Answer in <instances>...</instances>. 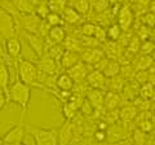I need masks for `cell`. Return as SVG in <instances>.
<instances>
[{
    "label": "cell",
    "mask_w": 155,
    "mask_h": 145,
    "mask_svg": "<svg viewBox=\"0 0 155 145\" xmlns=\"http://www.w3.org/2000/svg\"><path fill=\"white\" fill-rule=\"evenodd\" d=\"M7 92H8L7 93L8 99L11 100L12 103L19 105L23 110L28 106L30 97H31L30 86L22 83L21 80H17V82H14V83H12V86L8 87Z\"/></svg>",
    "instance_id": "cell-1"
},
{
    "label": "cell",
    "mask_w": 155,
    "mask_h": 145,
    "mask_svg": "<svg viewBox=\"0 0 155 145\" xmlns=\"http://www.w3.org/2000/svg\"><path fill=\"white\" fill-rule=\"evenodd\" d=\"M38 66L35 62L21 60L18 64V78L27 86H39L38 83Z\"/></svg>",
    "instance_id": "cell-2"
},
{
    "label": "cell",
    "mask_w": 155,
    "mask_h": 145,
    "mask_svg": "<svg viewBox=\"0 0 155 145\" xmlns=\"http://www.w3.org/2000/svg\"><path fill=\"white\" fill-rule=\"evenodd\" d=\"M27 131L34 137L35 145H57L58 143V133L53 130L28 127Z\"/></svg>",
    "instance_id": "cell-3"
},
{
    "label": "cell",
    "mask_w": 155,
    "mask_h": 145,
    "mask_svg": "<svg viewBox=\"0 0 155 145\" xmlns=\"http://www.w3.org/2000/svg\"><path fill=\"white\" fill-rule=\"evenodd\" d=\"M16 31L17 22L14 21V17L0 7V36L4 39H9L16 36Z\"/></svg>",
    "instance_id": "cell-4"
},
{
    "label": "cell",
    "mask_w": 155,
    "mask_h": 145,
    "mask_svg": "<svg viewBox=\"0 0 155 145\" xmlns=\"http://www.w3.org/2000/svg\"><path fill=\"white\" fill-rule=\"evenodd\" d=\"M17 22H18L17 25L22 26L23 31L36 34L39 25H40V22H41V18H39L36 14H34V13H23L18 17Z\"/></svg>",
    "instance_id": "cell-5"
},
{
    "label": "cell",
    "mask_w": 155,
    "mask_h": 145,
    "mask_svg": "<svg viewBox=\"0 0 155 145\" xmlns=\"http://www.w3.org/2000/svg\"><path fill=\"white\" fill-rule=\"evenodd\" d=\"M58 65H60V62L56 61V60H53L52 57L47 56V55L39 57V60L36 61L38 70L41 71V72H44V74H48V75L57 74L58 69H60V66H58Z\"/></svg>",
    "instance_id": "cell-6"
},
{
    "label": "cell",
    "mask_w": 155,
    "mask_h": 145,
    "mask_svg": "<svg viewBox=\"0 0 155 145\" xmlns=\"http://www.w3.org/2000/svg\"><path fill=\"white\" fill-rule=\"evenodd\" d=\"M104 57H106L104 51L98 49V48H84L83 52L80 53V60L88 66H94Z\"/></svg>",
    "instance_id": "cell-7"
},
{
    "label": "cell",
    "mask_w": 155,
    "mask_h": 145,
    "mask_svg": "<svg viewBox=\"0 0 155 145\" xmlns=\"http://www.w3.org/2000/svg\"><path fill=\"white\" fill-rule=\"evenodd\" d=\"M23 36H25V40L28 43V46H30L32 49H34V52L38 55V57L44 56L47 43L44 42V39H43L40 35H38V34H32V32L23 31Z\"/></svg>",
    "instance_id": "cell-8"
},
{
    "label": "cell",
    "mask_w": 155,
    "mask_h": 145,
    "mask_svg": "<svg viewBox=\"0 0 155 145\" xmlns=\"http://www.w3.org/2000/svg\"><path fill=\"white\" fill-rule=\"evenodd\" d=\"M87 83L91 88L94 89H106L107 88V78L104 75L102 71L100 70H92L87 75Z\"/></svg>",
    "instance_id": "cell-9"
},
{
    "label": "cell",
    "mask_w": 155,
    "mask_h": 145,
    "mask_svg": "<svg viewBox=\"0 0 155 145\" xmlns=\"http://www.w3.org/2000/svg\"><path fill=\"white\" fill-rule=\"evenodd\" d=\"M133 12L128 5H124L120 8V11L118 13V25L122 29V31H127L129 30V27L133 25Z\"/></svg>",
    "instance_id": "cell-10"
},
{
    "label": "cell",
    "mask_w": 155,
    "mask_h": 145,
    "mask_svg": "<svg viewBox=\"0 0 155 145\" xmlns=\"http://www.w3.org/2000/svg\"><path fill=\"white\" fill-rule=\"evenodd\" d=\"M88 65L84 64L83 61H79L76 65H74L70 69H67V74L70 75V78L74 80V82H78L80 83L81 80H84L88 75Z\"/></svg>",
    "instance_id": "cell-11"
},
{
    "label": "cell",
    "mask_w": 155,
    "mask_h": 145,
    "mask_svg": "<svg viewBox=\"0 0 155 145\" xmlns=\"http://www.w3.org/2000/svg\"><path fill=\"white\" fill-rule=\"evenodd\" d=\"M4 49L7 51V55L11 57V59H13V60L19 59V55H21V40H19V38L13 36V38L7 39Z\"/></svg>",
    "instance_id": "cell-12"
},
{
    "label": "cell",
    "mask_w": 155,
    "mask_h": 145,
    "mask_svg": "<svg viewBox=\"0 0 155 145\" xmlns=\"http://www.w3.org/2000/svg\"><path fill=\"white\" fill-rule=\"evenodd\" d=\"M80 60V53H76V52H71V51H64L62 53L61 59H60V65L61 67H64V69H70L74 65H76Z\"/></svg>",
    "instance_id": "cell-13"
},
{
    "label": "cell",
    "mask_w": 155,
    "mask_h": 145,
    "mask_svg": "<svg viewBox=\"0 0 155 145\" xmlns=\"http://www.w3.org/2000/svg\"><path fill=\"white\" fill-rule=\"evenodd\" d=\"M26 135V130L22 127V126H18V127H14L9 131L5 137H4V141L5 144H17V143H22V140L25 139Z\"/></svg>",
    "instance_id": "cell-14"
},
{
    "label": "cell",
    "mask_w": 155,
    "mask_h": 145,
    "mask_svg": "<svg viewBox=\"0 0 155 145\" xmlns=\"http://www.w3.org/2000/svg\"><path fill=\"white\" fill-rule=\"evenodd\" d=\"M122 103V97L118 92H113V91H109L104 96V106L107 110H115L118 109V106Z\"/></svg>",
    "instance_id": "cell-15"
},
{
    "label": "cell",
    "mask_w": 155,
    "mask_h": 145,
    "mask_svg": "<svg viewBox=\"0 0 155 145\" xmlns=\"http://www.w3.org/2000/svg\"><path fill=\"white\" fill-rule=\"evenodd\" d=\"M56 87L60 91H64V92H71L72 88H74L75 82L70 78L69 74H61L58 75V78L54 80Z\"/></svg>",
    "instance_id": "cell-16"
},
{
    "label": "cell",
    "mask_w": 155,
    "mask_h": 145,
    "mask_svg": "<svg viewBox=\"0 0 155 145\" xmlns=\"http://www.w3.org/2000/svg\"><path fill=\"white\" fill-rule=\"evenodd\" d=\"M21 40V60H26V61H30V62H36L39 60V57L35 52H34L32 48L28 46V43L25 40V39H19Z\"/></svg>",
    "instance_id": "cell-17"
},
{
    "label": "cell",
    "mask_w": 155,
    "mask_h": 145,
    "mask_svg": "<svg viewBox=\"0 0 155 145\" xmlns=\"http://www.w3.org/2000/svg\"><path fill=\"white\" fill-rule=\"evenodd\" d=\"M47 36L49 38L54 44H61L66 38V30L64 29V26H53L49 29Z\"/></svg>",
    "instance_id": "cell-18"
},
{
    "label": "cell",
    "mask_w": 155,
    "mask_h": 145,
    "mask_svg": "<svg viewBox=\"0 0 155 145\" xmlns=\"http://www.w3.org/2000/svg\"><path fill=\"white\" fill-rule=\"evenodd\" d=\"M62 47H64L65 51H71V52H76V53H81L83 52V46H81L80 39H76V38L72 36H66L65 40L61 43Z\"/></svg>",
    "instance_id": "cell-19"
},
{
    "label": "cell",
    "mask_w": 155,
    "mask_h": 145,
    "mask_svg": "<svg viewBox=\"0 0 155 145\" xmlns=\"http://www.w3.org/2000/svg\"><path fill=\"white\" fill-rule=\"evenodd\" d=\"M104 92L101 89H94L91 88V91L88 92V100L91 105L93 106V109H100L101 106H104Z\"/></svg>",
    "instance_id": "cell-20"
},
{
    "label": "cell",
    "mask_w": 155,
    "mask_h": 145,
    "mask_svg": "<svg viewBox=\"0 0 155 145\" xmlns=\"http://www.w3.org/2000/svg\"><path fill=\"white\" fill-rule=\"evenodd\" d=\"M120 62L116 61V60H110L107 59V61H106V64L104 66V69L101 70L104 72V75L106 76V78H111V76H115L118 75L120 72Z\"/></svg>",
    "instance_id": "cell-21"
},
{
    "label": "cell",
    "mask_w": 155,
    "mask_h": 145,
    "mask_svg": "<svg viewBox=\"0 0 155 145\" xmlns=\"http://www.w3.org/2000/svg\"><path fill=\"white\" fill-rule=\"evenodd\" d=\"M153 61H154L153 56H150V55H141V56H138L137 59L134 60L133 67H134L136 71H138V70H147L149 67L153 66Z\"/></svg>",
    "instance_id": "cell-22"
},
{
    "label": "cell",
    "mask_w": 155,
    "mask_h": 145,
    "mask_svg": "<svg viewBox=\"0 0 155 145\" xmlns=\"http://www.w3.org/2000/svg\"><path fill=\"white\" fill-rule=\"evenodd\" d=\"M9 80H11V72H9V67L5 64V61L0 62V88L3 91L8 89Z\"/></svg>",
    "instance_id": "cell-23"
},
{
    "label": "cell",
    "mask_w": 155,
    "mask_h": 145,
    "mask_svg": "<svg viewBox=\"0 0 155 145\" xmlns=\"http://www.w3.org/2000/svg\"><path fill=\"white\" fill-rule=\"evenodd\" d=\"M61 17L62 20H64V22L66 23H71V25H74V23H78L80 20H81V16L79 13H78L74 8H69L66 7L64 9V12L61 13Z\"/></svg>",
    "instance_id": "cell-24"
},
{
    "label": "cell",
    "mask_w": 155,
    "mask_h": 145,
    "mask_svg": "<svg viewBox=\"0 0 155 145\" xmlns=\"http://www.w3.org/2000/svg\"><path fill=\"white\" fill-rule=\"evenodd\" d=\"M124 84H125V80L120 74L107 78V89L113 91V92H118V93L122 92Z\"/></svg>",
    "instance_id": "cell-25"
},
{
    "label": "cell",
    "mask_w": 155,
    "mask_h": 145,
    "mask_svg": "<svg viewBox=\"0 0 155 145\" xmlns=\"http://www.w3.org/2000/svg\"><path fill=\"white\" fill-rule=\"evenodd\" d=\"M138 96L146 99L149 101H153L154 100V96H155V89H154V83L151 82H146L140 86L138 88Z\"/></svg>",
    "instance_id": "cell-26"
},
{
    "label": "cell",
    "mask_w": 155,
    "mask_h": 145,
    "mask_svg": "<svg viewBox=\"0 0 155 145\" xmlns=\"http://www.w3.org/2000/svg\"><path fill=\"white\" fill-rule=\"evenodd\" d=\"M137 114H138V110L136 109V106L132 104V105H127V106H124V108H122V110H120V113H119V117L122 118V120H124V122H130V120H133L137 117Z\"/></svg>",
    "instance_id": "cell-27"
},
{
    "label": "cell",
    "mask_w": 155,
    "mask_h": 145,
    "mask_svg": "<svg viewBox=\"0 0 155 145\" xmlns=\"http://www.w3.org/2000/svg\"><path fill=\"white\" fill-rule=\"evenodd\" d=\"M89 7H91L89 0H75V2L72 3V8H74L80 16L88 13Z\"/></svg>",
    "instance_id": "cell-28"
},
{
    "label": "cell",
    "mask_w": 155,
    "mask_h": 145,
    "mask_svg": "<svg viewBox=\"0 0 155 145\" xmlns=\"http://www.w3.org/2000/svg\"><path fill=\"white\" fill-rule=\"evenodd\" d=\"M44 20L47 21V23L51 27H53V26H62L65 23L64 20H62V17H61V14L54 13V12H49Z\"/></svg>",
    "instance_id": "cell-29"
},
{
    "label": "cell",
    "mask_w": 155,
    "mask_h": 145,
    "mask_svg": "<svg viewBox=\"0 0 155 145\" xmlns=\"http://www.w3.org/2000/svg\"><path fill=\"white\" fill-rule=\"evenodd\" d=\"M122 35V29L119 27L118 23H114L111 25L107 30H106V38L110 39L111 42H116L119 39V36Z\"/></svg>",
    "instance_id": "cell-30"
},
{
    "label": "cell",
    "mask_w": 155,
    "mask_h": 145,
    "mask_svg": "<svg viewBox=\"0 0 155 145\" xmlns=\"http://www.w3.org/2000/svg\"><path fill=\"white\" fill-rule=\"evenodd\" d=\"M48 4V8H49L51 12H54V13H58L61 14L64 12V9L66 8V2L65 0H49Z\"/></svg>",
    "instance_id": "cell-31"
},
{
    "label": "cell",
    "mask_w": 155,
    "mask_h": 145,
    "mask_svg": "<svg viewBox=\"0 0 155 145\" xmlns=\"http://www.w3.org/2000/svg\"><path fill=\"white\" fill-rule=\"evenodd\" d=\"M133 105L136 106V109L140 110V112H143V110L150 109V101L141 97V96H137V97L133 100Z\"/></svg>",
    "instance_id": "cell-32"
},
{
    "label": "cell",
    "mask_w": 155,
    "mask_h": 145,
    "mask_svg": "<svg viewBox=\"0 0 155 145\" xmlns=\"http://www.w3.org/2000/svg\"><path fill=\"white\" fill-rule=\"evenodd\" d=\"M133 78L136 80V83L141 86L143 83H146V82H150V74H149V71H146V70H138V71L134 72Z\"/></svg>",
    "instance_id": "cell-33"
},
{
    "label": "cell",
    "mask_w": 155,
    "mask_h": 145,
    "mask_svg": "<svg viewBox=\"0 0 155 145\" xmlns=\"http://www.w3.org/2000/svg\"><path fill=\"white\" fill-rule=\"evenodd\" d=\"M153 128H154L153 120H150L149 118H141V120L138 122V130H141V131L145 133L151 132Z\"/></svg>",
    "instance_id": "cell-34"
},
{
    "label": "cell",
    "mask_w": 155,
    "mask_h": 145,
    "mask_svg": "<svg viewBox=\"0 0 155 145\" xmlns=\"http://www.w3.org/2000/svg\"><path fill=\"white\" fill-rule=\"evenodd\" d=\"M96 27H97V25H94V23L85 22V23L81 25L80 31H81V34H83V36H93L94 31H96Z\"/></svg>",
    "instance_id": "cell-35"
},
{
    "label": "cell",
    "mask_w": 155,
    "mask_h": 145,
    "mask_svg": "<svg viewBox=\"0 0 155 145\" xmlns=\"http://www.w3.org/2000/svg\"><path fill=\"white\" fill-rule=\"evenodd\" d=\"M141 42H142V40H140V39H138V36L130 38L129 42H128V52L133 53V55H134V53H137V52H140Z\"/></svg>",
    "instance_id": "cell-36"
},
{
    "label": "cell",
    "mask_w": 155,
    "mask_h": 145,
    "mask_svg": "<svg viewBox=\"0 0 155 145\" xmlns=\"http://www.w3.org/2000/svg\"><path fill=\"white\" fill-rule=\"evenodd\" d=\"M140 51H141L142 55H153V52H154L153 39L143 40V43H141V47H140Z\"/></svg>",
    "instance_id": "cell-37"
},
{
    "label": "cell",
    "mask_w": 155,
    "mask_h": 145,
    "mask_svg": "<svg viewBox=\"0 0 155 145\" xmlns=\"http://www.w3.org/2000/svg\"><path fill=\"white\" fill-rule=\"evenodd\" d=\"M49 8H48V4L44 3V4H40V5H38L35 8V14L39 17V18H41V20H44V18L48 16V13H49Z\"/></svg>",
    "instance_id": "cell-38"
},
{
    "label": "cell",
    "mask_w": 155,
    "mask_h": 145,
    "mask_svg": "<svg viewBox=\"0 0 155 145\" xmlns=\"http://www.w3.org/2000/svg\"><path fill=\"white\" fill-rule=\"evenodd\" d=\"M109 7H110L109 0H94V9H96V12L102 13L105 11H107Z\"/></svg>",
    "instance_id": "cell-39"
},
{
    "label": "cell",
    "mask_w": 155,
    "mask_h": 145,
    "mask_svg": "<svg viewBox=\"0 0 155 145\" xmlns=\"http://www.w3.org/2000/svg\"><path fill=\"white\" fill-rule=\"evenodd\" d=\"M133 140H134V143L137 144V145H143L145 141H146V133L142 132L141 130L137 128L133 132Z\"/></svg>",
    "instance_id": "cell-40"
},
{
    "label": "cell",
    "mask_w": 155,
    "mask_h": 145,
    "mask_svg": "<svg viewBox=\"0 0 155 145\" xmlns=\"http://www.w3.org/2000/svg\"><path fill=\"white\" fill-rule=\"evenodd\" d=\"M93 38H94V39L98 40L100 43H105V40L107 39V38H106V30H105V29H104L102 26H98V25H97Z\"/></svg>",
    "instance_id": "cell-41"
},
{
    "label": "cell",
    "mask_w": 155,
    "mask_h": 145,
    "mask_svg": "<svg viewBox=\"0 0 155 145\" xmlns=\"http://www.w3.org/2000/svg\"><path fill=\"white\" fill-rule=\"evenodd\" d=\"M154 21H155V16H154V12H147L145 16L142 17V23L145 26H149V27H154Z\"/></svg>",
    "instance_id": "cell-42"
},
{
    "label": "cell",
    "mask_w": 155,
    "mask_h": 145,
    "mask_svg": "<svg viewBox=\"0 0 155 145\" xmlns=\"http://www.w3.org/2000/svg\"><path fill=\"white\" fill-rule=\"evenodd\" d=\"M61 135H64V136H61V139H62V137H65L66 135H67V141H69L70 137H71V127H70V126H67V124H66L65 127H64V130H62ZM62 144H66V139L62 140Z\"/></svg>",
    "instance_id": "cell-43"
},
{
    "label": "cell",
    "mask_w": 155,
    "mask_h": 145,
    "mask_svg": "<svg viewBox=\"0 0 155 145\" xmlns=\"http://www.w3.org/2000/svg\"><path fill=\"white\" fill-rule=\"evenodd\" d=\"M94 136H96V139L98 140V141H104V140H106V137H107V135H106V131L98 128V131L94 133Z\"/></svg>",
    "instance_id": "cell-44"
},
{
    "label": "cell",
    "mask_w": 155,
    "mask_h": 145,
    "mask_svg": "<svg viewBox=\"0 0 155 145\" xmlns=\"http://www.w3.org/2000/svg\"><path fill=\"white\" fill-rule=\"evenodd\" d=\"M4 93H5V91H3L2 88H0V109H3L4 106H5V104H7V101H8L7 96Z\"/></svg>",
    "instance_id": "cell-45"
},
{
    "label": "cell",
    "mask_w": 155,
    "mask_h": 145,
    "mask_svg": "<svg viewBox=\"0 0 155 145\" xmlns=\"http://www.w3.org/2000/svg\"><path fill=\"white\" fill-rule=\"evenodd\" d=\"M3 61H4V56L0 53V62H3Z\"/></svg>",
    "instance_id": "cell-46"
},
{
    "label": "cell",
    "mask_w": 155,
    "mask_h": 145,
    "mask_svg": "<svg viewBox=\"0 0 155 145\" xmlns=\"http://www.w3.org/2000/svg\"><path fill=\"white\" fill-rule=\"evenodd\" d=\"M5 145H23L22 143H17V144H5Z\"/></svg>",
    "instance_id": "cell-47"
},
{
    "label": "cell",
    "mask_w": 155,
    "mask_h": 145,
    "mask_svg": "<svg viewBox=\"0 0 155 145\" xmlns=\"http://www.w3.org/2000/svg\"><path fill=\"white\" fill-rule=\"evenodd\" d=\"M45 2H47V0H45Z\"/></svg>",
    "instance_id": "cell-48"
}]
</instances>
